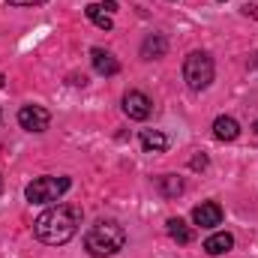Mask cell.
Listing matches in <instances>:
<instances>
[{
	"label": "cell",
	"mask_w": 258,
	"mask_h": 258,
	"mask_svg": "<svg viewBox=\"0 0 258 258\" xmlns=\"http://www.w3.org/2000/svg\"><path fill=\"white\" fill-rule=\"evenodd\" d=\"M84 12H87V18H90V21H93V24H96L99 30H111V27H114L111 15H108V12H105V9H102L99 3H90V6H87Z\"/></svg>",
	"instance_id": "14"
},
{
	"label": "cell",
	"mask_w": 258,
	"mask_h": 258,
	"mask_svg": "<svg viewBox=\"0 0 258 258\" xmlns=\"http://www.w3.org/2000/svg\"><path fill=\"white\" fill-rule=\"evenodd\" d=\"M234 246V237L228 234V231H216V234H210L207 240H204V252L207 255H222V252H228Z\"/></svg>",
	"instance_id": "13"
},
{
	"label": "cell",
	"mask_w": 258,
	"mask_h": 258,
	"mask_svg": "<svg viewBox=\"0 0 258 258\" xmlns=\"http://www.w3.org/2000/svg\"><path fill=\"white\" fill-rule=\"evenodd\" d=\"M69 186H72L69 177H51V174H45V177H36L33 183H27L24 198L30 204H54V201H60L69 192Z\"/></svg>",
	"instance_id": "3"
},
{
	"label": "cell",
	"mask_w": 258,
	"mask_h": 258,
	"mask_svg": "<svg viewBox=\"0 0 258 258\" xmlns=\"http://www.w3.org/2000/svg\"><path fill=\"white\" fill-rule=\"evenodd\" d=\"M192 222L201 225V228H216L222 222V207L216 201H201L192 210Z\"/></svg>",
	"instance_id": "7"
},
{
	"label": "cell",
	"mask_w": 258,
	"mask_h": 258,
	"mask_svg": "<svg viewBox=\"0 0 258 258\" xmlns=\"http://www.w3.org/2000/svg\"><path fill=\"white\" fill-rule=\"evenodd\" d=\"M123 111H126L129 120H147L150 111H153V102H150L147 93H141V90H129L126 96H123Z\"/></svg>",
	"instance_id": "6"
},
{
	"label": "cell",
	"mask_w": 258,
	"mask_h": 258,
	"mask_svg": "<svg viewBox=\"0 0 258 258\" xmlns=\"http://www.w3.org/2000/svg\"><path fill=\"white\" fill-rule=\"evenodd\" d=\"M18 123L27 132H45L48 123H51V114L42 105H21L18 108Z\"/></svg>",
	"instance_id": "5"
},
{
	"label": "cell",
	"mask_w": 258,
	"mask_h": 258,
	"mask_svg": "<svg viewBox=\"0 0 258 258\" xmlns=\"http://www.w3.org/2000/svg\"><path fill=\"white\" fill-rule=\"evenodd\" d=\"M213 135H216L219 141H234V138L240 135V123H237L234 117L222 114V117H216V120H213Z\"/></svg>",
	"instance_id": "12"
},
{
	"label": "cell",
	"mask_w": 258,
	"mask_h": 258,
	"mask_svg": "<svg viewBox=\"0 0 258 258\" xmlns=\"http://www.w3.org/2000/svg\"><path fill=\"white\" fill-rule=\"evenodd\" d=\"M213 72H216V66H213V57L207 51L186 54V60H183V81H186L189 90H207L210 81H213Z\"/></svg>",
	"instance_id": "4"
},
{
	"label": "cell",
	"mask_w": 258,
	"mask_h": 258,
	"mask_svg": "<svg viewBox=\"0 0 258 258\" xmlns=\"http://www.w3.org/2000/svg\"><path fill=\"white\" fill-rule=\"evenodd\" d=\"M123 246H126V231L114 219H102V222L90 225L87 234H84V249L93 258H111L117 255Z\"/></svg>",
	"instance_id": "2"
},
{
	"label": "cell",
	"mask_w": 258,
	"mask_h": 258,
	"mask_svg": "<svg viewBox=\"0 0 258 258\" xmlns=\"http://www.w3.org/2000/svg\"><path fill=\"white\" fill-rule=\"evenodd\" d=\"M138 141H141L144 153H162V150H168V135L159 132V129H141Z\"/></svg>",
	"instance_id": "9"
},
{
	"label": "cell",
	"mask_w": 258,
	"mask_h": 258,
	"mask_svg": "<svg viewBox=\"0 0 258 258\" xmlns=\"http://www.w3.org/2000/svg\"><path fill=\"white\" fill-rule=\"evenodd\" d=\"M99 6H102V9H105L108 15H111V12H117V0H102Z\"/></svg>",
	"instance_id": "18"
},
{
	"label": "cell",
	"mask_w": 258,
	"mask_h": 258,
	"mask_svg": "<svg viewBox=\"0 0 258 258\" xmlns=\"http://www.w3.org/2000/svg\"><path fill=\"white\" fill-rule=\"evenodd\" d=\"M189 165H192L195 171H201V168H207V156H204V153H201V156H195V159L189 162Z\"/></svg>",
	"instance_id": "17"
},
{
	"label": "cell",
	"mask_w": 258,
	"mask_h": 258,
	"mask_svg": "<svg viewBox=\"0 0 258 258\" xmlns=\"http://www.w3.org/2000/svg\"><path fill=\"white\" fill-rule=\"evenodd\" d=\"M90 63H93V69H96L99 75H105V78H111V75L120 72L117 57H114L111 51H105V48H93V51H90Z\"/></svg>",
	"instance_id": "8"
},
{
	"label": "cell",
	"mask_w": 258,
	"mask_h": 258,
	"mask_svg": "<svg viewBox=\"0 0 258 258\" xmlns=\"http://www.w3.org/2000/svg\"><path fill=\"white\" fill-rule=\"evenodd\" d=\"M9 6H42V3H48V0H6Z\"/></svg>",
	"instance_id": "16"
},
{
	"label": "cell",
	"mask_w": 258,
	"mask_h": 258,
	"mask_svg": "<svg viewBox=\"0 0 258 258\" xmlns=\"http://www.w3.org/2000/svg\"><path fill=\"white\" fill-rule=\"evenodd\" d=\"M165 228H168V237L174 240V243H180V246H186V243H192V237H195V231L180 219V216H174V219H168L165 222Z\"/></svg>",
	"instance_id": "11"
},
{
	"label": "cell",
	"mask_w": 258,
	"mask_h": 258,
	"mask_svg": "<svg viewBox=\"0 0 258 258\" xmlns=\"http://www.w3.org/2000/svg\"><path fill=\"white\" fill-rule=\"evenodd\" d=\"M78 225H81V207L54 204L45 213H39V219L33 222V234H36V240H42L48 246H63L78 234Z\"/></svg>",
	"instance_id": "1"
},
{
	"label": "cell",
	"mask_w": 258,
	"mask_h": 258,
	"mask_svg": "<svg viewBox=\"0 0 258 258\" xmlns=\"http://www.w3.org/2000/svg\"><path fill=\"white\" fill-rule=\"evenodd\" d=\"M0 192H3V177H0Z\"/></svg>",
	"instance_id": "19"
},
{
	"label": "cell",
	"mask_w": 258,
	"mask_h": 258,
	"mask_svg": "<svg viewBox=\"0 0 258 258\" xmlns=\"http://www.w3.org/2000/svg\"><path fill=\"white\" fill-rule=\"evenodd\" d=\"M165 51H168V42H165V36H159V33H150V36L141 42V57H144V60H159Z\"/></svg>",
	"instance_id": "10"
},
{
	"label": "cell",
	"mask_w": 258,
	"mask_h": 258,
	"mask_svg": "<svg viewBox=\"0 0 258 258\" xmlns=\"http://www.w3.org/2000/svg\"><path fill=\"white\" fill-rule=\"evenodd\" d=\"M159 192L165 195V198H177V195L183 192V180L177 174H165V177H159Z\"/></svg>",
	"instance_id": "15"
},
{
	"label": "cell",
	"mask_w": 258,
	"mask_h": 258,
	"mask_svg": "<svg viewBox=\"0 0 258 258\" xmlns=\"http://www.w3.org/2000/svg\"><path fill=\"white\" fill-rule=\"evenodd\" d=\"M252 129H255V132H258V120H255V126H252Z\"/></svg>",
	"instance_id": "20"
}]
</instances>
